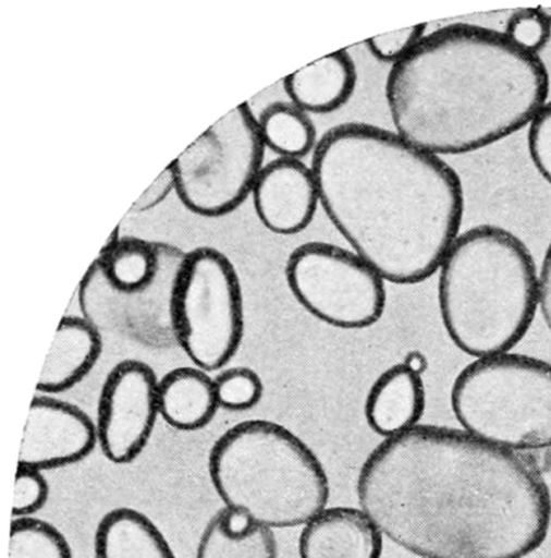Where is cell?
<instances>
[{"label": "cell", "instance_id": "obj_21", "mask_svg": "<svg viewBox=\"0 0 551 558\" xmlns=\"http://www.w3.org/2000/svg\"><path fill=\"white\" fill-rule=\"evenodd\" d=\"M107 282L122 293L144 290L156 276L159 251L138 239H121L107 256L97 259Z\"/></svg>", "mask_w": 551, "mask_h": 558}, {"label": "cell", "instance_id": "obj_20", "mask_svg": "<svg viewBox=\"0 0 551 558\" xmlns=\"http://www.w3.org/2000/svg\"><path fill=\"white\" fill-rule=\"evenodd\" d=\"M265 148L280 158L302 159L313 153L318 140L309 114L291 101H274L256 114Z\"/></svg>", "mask_w": 551, "mask_h": 558}, {"label": "cell", "instance_id": "obj_5", "mask_svg": "<svg viewBox=\"0 0 551 558\" xmlns=\"http://www.w3.org/2000/svg\"><path fill=\"white\" fill-rule=\"evenodd\" d=\"M208 471L225 508L269 529L304 525L329 499V481L314 451L268 420L243 421L220 435Z\"/></svg>", "mask_w": 551, "mask_h": 558}, {"label": "cell", "instance_id": "obj_30", "mask_svg": "<svg viewBox=\"0 0 551 558\" xmlns=\"http://www.w3.org/2000/svg\"><path fill=\"white\" fill-rule=\"evenodd\" d=\"M403 363L413 372L418 375H423V373L427 369V359L426 356L417 350H412L405 354Z\"/></svg>", "mask_w": 551, "mask_h": 558}, {"label": "cell", "instance_id": "obj_2", "mask_svg": "<svg viewBox=\"0 0 551 558\" xmlns=\"http://www.w3.org/2000/svg\"><path fill=\"white\" fill-rule=\"evenodd\" d=\"M310 168L329 221L384 281L414 284L439 270L464 213L461 179L441 157L345 122L318 140Z\"/></svg>", "mask_w": 551, "mask_h": 558}, {"label": "cell", "instance_id": "obj_27", "mask_svg": "<svg viewBox=\"0 0 551 558\" xmlns=\"http://www.w3.org/2000/svg\"><path fill=\"white\" fill-rule=\"evenodd\" d=\"M527 148L535 169L551 186V99L537 110L528 123Z\"/></svg>", "mask_w": 551, "mask_h": 558}, {"label": "cell", "instance_id": "obj_31", "mask_svg": "<svg viewBox=\"0 0 551 558\" xmlns=\"http://www.w3.org/2000/svg\"><path fill=\"white\" fill-rule=\"evenodd\" d=\"M120 228L119 226L111 232L109 238L107 239L106 243L101 247L98 254V258H102L107 255H109L120 243Z\"/></svg>", "mask_w": 551, "mask_h": 558}, {"label": "cell", "instance_id": "obj_1", "mask_svg": "<svg viewBox=\"0 0 551 558\" xmlns=\"http://www.w3.org/2000/svg\"><path fill=\"white\" fill-rule=\"evenodd\" d=\"M356 496L382 535L419 558H525L551 522L549 487L530 462L439 425L384 438Z\"/></svg>", "mask_w": 551, "mask_h": 558}, {"label": "cell", "instance_id": "obj_3", "mask_svg": "<svg viewBox=\"0 0 551 558\" xmlns=\"http://www.w3.org/2000/svg\"><path fill=\"white\" fill-rule=\"evenodd\" d=\"M538 54L503 32L454 23L432 31L391 65L384 95L394 132L442 157L472 153L528 125L548 100Z\"/></svg>", "mask_w": 551, "mask_h": 558}, {"label": "cell", "instance_id": "obj_22", "mask_svg": "<svg viewBox=\"0 0 551 558\" xmlns=\"http://www.w3.org/2000/svg\"><path fill=\"white\" fill-rule=\"evenodd\" d=\"M9 558H73L64 535L47 521L22 517L11 522Z\"/></svg>", "mask_w": 551, "mask_h": 558}, {"label": "cell", "instance_id": "obj_9", "mask_svg": "<svg viewBox=\"0 0 551 558\" xmlns=\"http://www.w3.org/2000/svg\"><path fill=\"white\" fill-rule=\"evenodd\" d=\"M285 279L309 314L336 328L369 327L384 311V279L352 250L332 243L295 247L285 263Z\"/></svg>", "mask_w": 551, "mask_h": 558}, {"label": "cell", "instance_id": "obj_8", "mask_svg": "<svg viewBox=\"0 0 551 558\" xmlns=\"http://www.w3.org/2000/svg\"><path fill=\"white\" fill-rule=\"evenodd\" d=\"M265 146L256 114L244 101L204 131L170 163L175 193L192 213L220 217L252 194Z\"/></svg>", "mask_w": 551, "mask_h": 558}, {"label": "cell", "instance_id": "obj_24", "mask_svg": "<svg viewBox=\"0 0 551 558\" xmlns=\"http://www.w3.org/2000/svg\"><path fill=\"white\" fill-rule=\"evenodd\" d=\"M503 33L523 50L538 54L551 38V22L539 7L522 8L509 16Z\"/></svg>", "mask_w": 551, "mask_h": 558}, {"label": "cell", "instance_id": "obj_32", "mask_svg": "<svg viewBox=\"0 0 551 558\" xmlns=\"http://www.w3.org/2000/svg\"><path fill=\"white\" fill-rule=\"evenodd\" d=\"M542 13L549 19L551 22V7H539Z\"/></svg>", "mask_w": 551, "mask_h": 558}, {"label": "cell", "instance_id": "obj_14", "mask_svg": "<svg viewBox=\"0 0 551 558\" xmlns=\"http://www.w3.org/2000/svg\"><path fill=\"white\" fill-rule=\"evenodd\" d=\"M101 345L100 335L91 323L76 316L62 317L36 389L48 396L70 390L93 369L100 356Z\"/></svg>", "mask_w": 551, "mask_h": 558}, {"label": "cell", "instance_id": "obj_17", "mask_svg": "<svg viewBox=\"0 0 551 558\" xmlns=\"http://www.w3.org/2000/svg\"><path fill=\"white\" fill-rule=\"evenodd\" d=\"M159 416L171 427L192 432L210 423L219 409L213 378L195 366L171 369L158 379Z\"/></svg>", "mask_w": 551, "mask_h": 558}, {"label": "cell", "instance_id": "obj_16", "mask_svg": "<svg viewBox=\"0 0 551 558\" xmlns=\"http://www.w3.org/2000/svg\"><path fill=\"white\" fill-rule=\"evenodd\" d=\"M357 83L354 60L345 49L326 54L283 78L290 101L310 114L330 113L344 106Z\"/></svg>", "mask_w": 551, "mask_h": 558}, {"label": "cell", "instance_id": "obj_4", "mask_svg": "<svg viewBox=\"0 0 551 558\" xmlns=\"http://www.w3.org/2000/svg\"><path fill=\"white\" fill-rule=\"evenodd\" d=\"M539 274L526 244L495 225L460 233L440 267L438 303L444 329L476 359L510 352L538 307Z\"/></svg>", "mask_w": 551, "mask_h": 558}, {"label": "cell", "instance_id": "obj_26", "mask_svg": "<svg viewBox=\"0 0 551 558\" xmlns=\"http://www.w3.org/2000/svg\"><path fill=\"white\" fill-rule=\"evenodd\" d=\"M48 496L49 485L41 471L17 465L12 502L13 517H30L44 507Z\"/></svg>", "mask_w": 551, "mask_h": 558}, {"label": "cell", "instance_id": "obj_19", "mask_svg": "<svg viewBox=\"0 0 551 558\" xmlns=\"http://www.w3.org/2000/svg\"><path fill=\"white\" fill-rule=\"evenodd\" d=\"M195 558H278V549L272 529L224 507L203 530Z\"/></svg>", "mask_w": 551, "mask_h": 558}, {"label": "cell", "instance_id": "obj_11", "mask_svg": "<svg viewBox=\"0 0 551 558\" xmlns=\"http://www.w3.org/2000/svg\"><path fill=\"white\" fill-rule=\"evenodd\" d=\"M95 422L82 409L48 395L32 399L17 465L38 471L76 463L95 448Z\"/></svg>", "mask_w": 551, "mask_h": 558}, {"label": "cell", "instance_id": "obj_15", "mask_svg": "<svg viewBox=\"0 0 551 558\" xmlns=\"http://www.w3.org/2000/svg\"><path fill=\"white\" fill-rule=\"evenodd\" d=\"M426 404L421 376L403 362L381 373L366 396L364 413L369 427L384 438L418 424Z\"/></svg>", "mask_w": 551, "mask_h": 558}, {"label": "cell", "instance_id": "obj_6", "mask_svg": "<svg viewBox=\"0 0 551 558\" xmlns=\"http://www.w3.org/2000/svg\"><path fill=\"white\" fill-rule=\"evenodd\" d=\"M451 408L462 429L512 450L551 447V363L526 354L476 359L455 377Z\"/></svg>", "mask_w": 551, "mask_h": 558}, {"label": "cell", "instance_id": "obj_23", "mask_svg": "<svg viewBox=\"0 0 551 558\" xmlns=\"http://www.w3.org/2000/svg\"><path fill=\"white\" fill-rule=\"evenodd\" d=\"M213 385L219 408L228 411L252 409L264 392L259 375L245 366L223 369L213 378Z\"/></svg>", "mask_w": 551, "mask_h": 558}, {"label": "cell", "instance_id": "obj_29", "mask_svg": "<svg viewBox=\"0 0 551 558\" xmlns=\"http://www.w3.org/2000/svg\"><path fill=\"white\" fill-rule=\"evenodd\" d=\"M538 307L551 333V240L539 270Z\"/></svg>", "mask_w": 551, "mask_h": 558}, {"label": "cell", "instance_id": "obj_25", "mask_svg": "<svg viewBox=\"0 0 551 558\" xmlns=\"http://www.w3.org/2000/svg\"><path fill=\"white\" fill-rule=\"evenodd\" d=\"M426 23L383 33L365 40L370 54L380 62L395 64L425 36Z\"/></svg>", "mask_w": 551, "mask_h": 558}, {"label": "cell", "instance_id": "obj_28", "mask_svg": "<svg viewBox=\"0 0 551 558\" xmlns=\"http://www.w3.org/2000/svg\"><path fill=\"white\" fill-rule=\"evenodd\" d=\"M171 190H175V181L172 168L169 165L132 205L131 211H145L154 208L166 198Z\"/></svg>", "mask_w": 551, "mask_h": 558}, {"label": "cell", "instance_id": "obj_12", "mask_svg": "<svg viewBox=\"0 0 551 558\" xmlns=\"http://www.w3.org/2000/svg\"><path fill=\"white\" fill-rule=\"evenodd\" d=\"M250 195L260 223L279 235L306 229L319 205L314 172L301 159L277 157L265 163Z\"/></svg>", "mask_w": 551, "mask_h": 558}, {"label": "cell", "instance_id": "obj_18", "mask_svg": "<svg viewBox=\"0 0 551 558\" xmlns=\"http://www.w3.org/2000/svg\"><path fill=\"white\" fill-rule=\"evenodd\" d=\"M94 546L95 558H175L156 524L130 507L114 508L100 519Z\"/></svg>", "mask_w": 551, "mask_h": 558}, {"label": "cell", "instance_id": "obj_10", "mask_svg": "<svg viewBox=\"0 0 551 558\" xmlns=\"http://www.w3.org/2000/svg\"><path fill=\"white\" fill-rule=\"evenodd\" d=\"M157 387L154 369L137 360L121 361L106 376L95 424L109 461L126 464L144 450L159 416Z\"/></svg>", "mask_w": 551, "mask_h": 558}, {"label": "cell", "instance_id": "obj_7", "mask_svg": "<svg viewBox=\"0 0 551 558\" xmlns=\"http://www.w3.org/2000/svg\"><path fill=\"white\" fill-rule=\"evenodd\" d=\"M175 340L193 366L222 369L235 355L244 332L242 289L232 262L201 246L177 265L169 301Z\"/></svg>", "mask_w": 551, "mask_h": 558}, {"label": "cell", "instance_id": "obj_13", "mask_svg": "<svg viewBox=\"0 0 551 558\" xmlns=\"http://www.w3.org/2000/svg\"><path fill=\"white\" fill-rule=\"evenodd\" d=\"M382 534L359 508L322 509L303 525L299 558H380Z\"/></svg>", "mask_w": 551, "mask_h": 558}]
</instances>
